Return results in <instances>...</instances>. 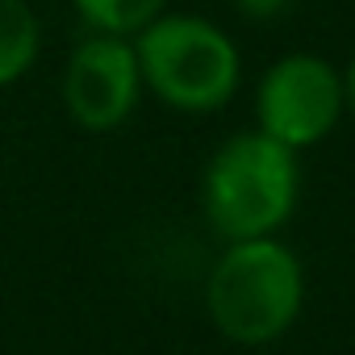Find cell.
Instances as JSON below:
<instances>
[{"mask_svg": "<svg viewBox=\"0 0 355 355\" xmlns=\"http://www.w3.org/2000/svg\"><path fill=\"white\" fill-rule=\"evenodd\" d=\"M305 301V272L301 259L263 239L230 243L205 280V309L222 338L239 347H268L276 343L301 313Z\"/></svg>", "mask_w": 355, "mask_h": 355, "instance_id": "1", "label": "cell"}, {"mask_svg": "<svg viewBox=\"0 0 355 355\" xmlns=\"http://www.w3.org/2000/svg\"><path fill=\"white\" fill-rule=\"evenodd\" d=\"M297 201V159L263 130L226 138L205 163L201 205L205 222L226 239H263L280 230Z\"/></svg>", "mask_w": 355, "mask_h": 355, "instance_id": "2", "label": "cell"}, {"mask_svg": "<svg viewBox=\"0 0 355 355\" xmlns=\"http://www.w3.org/2000/svg\"><path fill=\"white\" fill-rule=\"evenodd\" d=\"M142 88L180 113H218L239 88L234 38L193 13H159L134 38Z\"/></svg>", "mask_w": 355, "mask_h": 355, "instance_id": "3", "label": "cell"}, {"mask_svg": "<svg viewBox=\"0 0 355 355\" xmlns=\"http://www.w3.org/2000/svg\"><path fill=\"white\" fill-rule=\"evenodd\" d=\"M347 109L343 71H334L322 55H284L259 80L255 113L259 130L288 150L322 142Z\"/></svg>", "mask_w": 355, "mask_h": 355, "instance_id": "4", "label": "cell"}, {"mask_svg": "<svg viewBox=\"0 0 355 355\" xmlns=\"http://www.w3.org/2000/svg\"><path fill=\"white\" fill-rule=\"evenodd\" d=\"M142 96V71L130 38L117 34H92L84 38L67 67H63V105L67 117L88 134L117 130Z\"/></svg>", "mask_w": 355, "mask_h": 355, "instance_id": "5", "label": "cell"}, {"mask_svg": "<svg viewBox=\"0 0 355 355\" xmlns=\"http://www.w3.org/2000/svg\"><path fill=\"white\" fill-rule=\"evenodd\" d=\"M42 51V26L30 0H0V88L17 84Z\"/></svg>", "mask_w": 355, "mask_h": 355, "instance_id": "6", "label": "cell"}, {"mask_svg": "<svg viewBox=\"0 0 355 355\" xmlns=\"http://www.w3.org/2000/svg\"><path fill=\"white\" fill-rule=\"evenodd\" d=\"M76 13L84 17V26L92 34H117V38H134L142 26H150L167 0H71Z\"/></svg>", "mask_w": 355, "mask_h": 355, "instance_id": "7", "label": "cell"}, {"mask_svg": "<svg viewBox=\"0 0 355 355\" xmlns=\"http://www.w3.org/2000/svg\"><path fill=\"white\" fill-rule=\"evenodd\" d=\"M234 5H239V13H243V17H251V21H268V17L284 13L288 0H234Z\"/></svg>", "mask_w": 355, "mask_h": 355, "instance_id": "8", "label": "cell"}, {"mask_svg": "<svg viewBox=\"0 0 355 355\" xmlns=\"http://www.w3.org/2000/svg\"><path fill=\"white\" fill-rule=\"evenodd\" d=\"M343 96H347V109L355 113V55H351V63L343 71Z\"/></svg>", "mask_w": 355, "mask_h": 355, "instance_id": "9", "label": "cell"}]
</instances>
